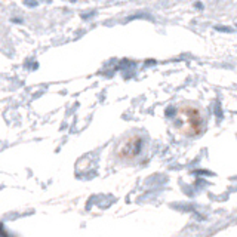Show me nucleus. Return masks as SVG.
<instances>
[{
	"label": "nucleus",
	"mask_w": 237,
	"mask_h": 237,
	"mask_svg": "<svg viewBox=\"0 0 237 237\" xmlns=\"http://www.w3.org/2000/svg\"><path fill=\"white\" fill-rule=\"evenodd\" d=\"M176 120L179 122V129L182 134L188 136H197L204 129L203 113L193 105H182L176 111Z\"/></svg>",
	"instance_id": "nucleus-1"
},
{
	"label": "nucleus",
	"mask_w": 237,
	"mask_h": 237,
	"mask_svg": "<svg viewBox=\"0 0 237 237\" xmlns=\"http://www.w3.org/2000/svg\"><path fill=\"white\" fill-rule=\"evenodd\" d=\"M144 148V138L139 134H131L120 142L117 148V156L124 162H132L135 160Z\"/></svg>",
	"instance_id": "nucleus-2"
}]
</instances>
